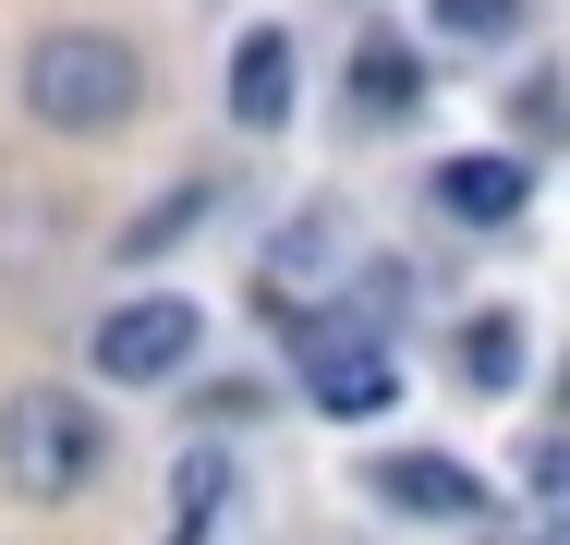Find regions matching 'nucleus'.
<instances>
[{
  "mask_svg": "<svg viewBox=\"0 0 570 545\" xmlns=\"http://www.w3.org/2000/svg\"><path fill=\"white\" fill-rule=\"evenodd\" d=\"M146 49L121 37V24H49V37H24V61H12V98L24 121H49V133H121L134 109H146Z\"/></svg>",
  "mask_w": 570,
  "mask_h": 545,
  "instance_id": "nucleus-1",
  "label": "nucleus"
},
{
  "mask_svg": "<svg viewBox=\"0 0 570 545\" xmlns=\"http://www.w3.org/2000/svg\"><path fill=\"white\" fill-rule=\"evenodd\" d=\"M98 460H110V436H98V413H86L73 388L24 376V388L0 400V485H12L24 509H61V497H86V485H98Z\"/></svg>",
  "mask_w": 570,
  "mask_h": 545,
  "instance_id": "nucleus-2",
  "label": "nucleus"
},
{
  "mask_svg": "<svg viewBox=\"0 0 570 545\" xmlns=\"http://www.w3.org/2000/svg\"><path fill=\"white\" fill-rule=\"evenodd\" d=\"M195 339H207V316H195L183 291H134V304H110V316L86 327V364H98L110 388H170V376L195 364Z\"/></svg>",
  "mask_w": 570,
  "mask_h": 545,
  "instance_id": "nucleus-3",
  "label": "nucleus"
},
{
  "mask_svg": "<svg viewBox=\"0 0 570 545\" xmlns=\"http://www.w3.org/2000/svg\"><path fill=\"white\" fill-rule=\"evenodd\" d=\"M304 388H316V413L376 425V413L401 400V364L376 351V327H364V316H316V327H304Z\"/></svg>",
  "mask_w": 570,
  "mask_h": 545,
  "instance_id": "nucleus-4",
  "label": "nucleus"
},
{
  "mask_svg": "<svg viewBox=\"0 0 570 545\" xmlns=\"http://www.w3.org/2000/svg\"><path fill=\"white\" fill-rule=\"evenodd\" d=\"M376 497L413 509V522H461V534L485 522V485H473L461 460H438V448H389V460H376Z\"/></svg>",
  "mask_w": 570,
  "mask_h": 545,
  "instance_id": "nucleus-5",
  "label": "nucleus"
},
{
  "mask_svg": "<svg viewBox=\"0 0 570 545\" xmlns=\"http://www.w3.org/2000/svg\"><path fill=\"white\" fill-rule=\"evenodd\" d=\"M230 485H243V473H230V448H219V436H195V448L170 460V534H158V545H219Z\"/></svg>",
  "mask_w": 570,
  "mask_h": 545,
  "instance_id": "nucleus-6",
  "label": "nucleus"
},
{
  "mask_svg": "<svg viewBox=\"0 0 570 545\" xmlns=\"http://www.w3.org/2000/svg\"><path fill=\"white\" fill-rule=\"evenodd\" d=\"M230 121L243 133H279L292 121V37L279 24H243V49H230Z\"/></svg>",
  "mask_w": 570,
  "mask_h": 545,
  "instance_id": "nucleus-7",
  "label": "nucleus"
},
{
  "mask_svg": "<svg viewBox=\"0 0 570 545\" xmlns=\"http://www.w3.org/2000/svg\"><path fill=\"white\" fill-rule=\"evenodd\" d=\"M450 218H473V230H498V218H522V158H461L450 182Z\"/></svg>",
  "mask_w": 570,
  "mask_h": 545,
  "instance_id": "nucleus-8",
  "label": "nucleus"
},
{
  "mask_svg": "<svg viewBox=\"0 0 570 545\" xmlns=\"http://www.w3.org/2000/svg\"><path fill=\"white\" fill-rule=\"evenodd\" d=\"M522 509L570 534V436H522Z\"/></svg>",
  "mask_w": 570,
  "mask_h": 545,
  "instance_id": "nucleus-9",
  "label": "nucleus"
},
{
  "mask_svg": "<svg viewBox=\"0 0 570 545\" xmlns=\"http://www.w3.org/2000/svg\"><path fill=\"white\" fill-rule=\"evenodd\" d=\"M461 376H473V388H510V376H522V327L473 316V327H461Z\"/></svg>",
  "mask_w": 570,
  "mask_h": 545,
  "instance_id": "nucleus-10",
  "label": "nucleus"
},
{
  "mask_svg": "<svg viewBox=\"0 0 570 545\" xmlns=\"http://www.w3.org/2000/svg\"><path fill=\"white\" fill-rule=\"evenodd\" d=\"M438 24H450V37H510L522 0H438Z\"/></svg>",
  "mask_w": 570,
  "mask_h": 545,
  "instance_id": "nucleus-11",
  "label": "nucleus"
},
{
  "mask_svg": "<svg viewBox=\"0 0 570 545\" xmlns=\"http://www.w3.org/2000/svg\"><path fill=\"white\" fill-rule=\"evenodd\" d=\"M364 98H376V109H401V98H413V61H401L389 37H376V61H364Z\"/></svg>",
  "mask_w": 570,
  "mask_h": 545,
  "instance_id": "nucleus-12",
  "label": "nucleus"
},
{
  "mask_svg": "<svg viewBox=\"0 0 570 545\" xmlns=\"http://www.w3.org/2000/svg\"><path fill=\"white\" fill-rule=\"evenodd\" d=\"M534 545H570V534H534Z\"/></svg>",
  "mask_w": 570,
  "mask_h": 545,
  "instance_id": "nucleus-13",
  "label": "nucleus"
}]
</instances>
